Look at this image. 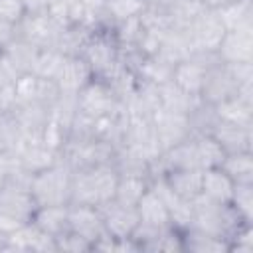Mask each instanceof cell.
I'll use <instances>...</instances> for the list:
<instances>
[{
  "mask_svg": "<svg viewBox=\"0 0 253 253\" xmlns=\"http://www.w3.org/2000/svg\"><path fill=\"white\" fill-rule=\"evenodd\" d=\"M119 174L113 164H99L83 170H73L71 204L101 206L115 198Z\"/></svg>",
  "mask_w": 253,
  "mask_h": 253,
  "instance_id": "cell-1",
  "label": "cell"
},
{
  "mask_svg": "<svg viewBox=\"0 0 253 253\" xmlns=\"http://www.w3.org/2000/svg\"><path fill=\"white\" fill-rule=\"evenodd\" d=\"M243 225H247V221H243L229 204L213 202L204 194H198L192 200V219L188 227H196L229 241L231 235Z\"/></svg>",
  "mask_w": 253,
  "mask_h": 253,
  "instance_id": "cell-2",
  "label": "cell"
},
{
  "mask_svg": "<svg viewBox=\"0 0 253 253\" xmlns=\"http://www.w3.org/2000/svg\"><path fill=\"white\" fill-rule=\"evenodd\" d=\"M71 180L73 170L59 160L32 174L30 192L38 206H67L71 204Z\"/></svg>",
  "mask_w": 253,
  "mask_h": 253,
  "instance_id": "cell-3",
  "label": "cell"
},
{
  "mask_svg": "<svg viewBox=\"0 0 253 253\" xmlns=\"http://www.w3.org/2000/svg\"><path fill=\"white\" fill-rule=\"evenodd\" d=\"M38 204L30 186L4 182L0 190V235L14 233L34 219Z\"/></svg>",
  "mask_w": 253,
  "mask_h": 253,
  "instance_id": "cell-4",
  "label": "cell"
},
{
  "mask_svg": "<svg viewBox=\"0 0 253 253\" xmlns=\"http://www.w3.org/2000/svg\"><path fill=\"white\" fill-rule=\"evenodd\" d=\"M115 150V146L97 138H67L59 150V156L71 170H83L99 164H109Z\"/></svg>",
  "mask_w": 253,
  "mask_h": 253,
  "instance_id": "cell-5",
  "label": "cell"
},
{
  "mask_svg": "<svg viewBox=\"0 0 253 253\" xmlns=\"http://www.w3.org/2000/svg\"><path fill=\"white\" fill-rule=\"evenodd\" d=\"M81 55L85 57V61L93 69L95 77H99V79L107 77L121 59V47L115 40L113 28L93 30V34H91V38H89Z\"/></svg>",
  "mask_w": 253,
  "mask_h": 253,
  "instance_id": "cell-6",
  "label": "cell"
},
{
  "mask_svg": "<svg viewBox=\"0 0 253 253\" xmlns=\"http://www.w3.org/2000/svg\"><path fill=\"white\" fill-rule=\"evenodd\" d=\"M184 34L194 53H215L225 28L213 8H204L186 28Z\"/></svg>",
  "mask_w": 253,
  "mask_h": 253,
  "instance_id": "cell-7",
  "label": "cell"
},
{
  "mask_svg": "<svg viewBox=\"0 0 253 253\" xmlns=\"http://www.w3.org/2000/svg\"><path fill=\"white\" fill-rule=\"evenodd\" d=\"M61 30L63 28L47 12H26V16L16 24V36L38 49H55Z\"/></svg>",
  "mask_w": 253,
  "mask_h": 253,
  "instance_id": "cell-8",
  "label": "cell"
},
{
  "mask_svg": "<svg viewBox=\"0 0 253 253\" xmlns=\"http://www.w3.org/2000/svg\"><path fill=\"white\" fill-rule=\"evenodd\" d=\"M119 111H123L119 99L115 97L111 87L99 77H93L77 93V113H81L89 119L107 117V115H113Z\"/></svg>",
  "mask_w": 253,
  "mask_h": 253,
  "instance_id": "cell-9",
  "label": "cell"
},
{
  "mask_svg": "<svg viewBox=\"0 0 253 253\" xmlns=\"http://www.w3.org/2000/svg\"><path fill=\"white\" fill-rule=\"evenodd\" d=\"M121 146H128L134 152L142 154L148 162H152L162 152V148H160V144L156 140L154 126H152V117L126 115L125 138H123V144Z\"/></svg>",
  "mask_w": 253,
  "mask_h": 253,
  "instance_id": "cell-10",
  "label": "cell"
},
{
  "mask_svg": "<svg viewBox=\"0 0 253 253\" xmlns=\"http://www.w3.org/2000/svg\"><path fill=\"white\" fill-rule=\"evenodd\" d=\"M215 61H219L215 53H192L188 59H184L172 67V79L170 81L176 87H180L182 91L200 97L206 69Z\"/></svg>",
  "mask_w": 253,
  "mask_h": 253,
  "instance_id": "cell-11",
  "label": "cell"
},
{
  "mask_svg": "<svg viewBox=\"0 0 253 253\" xmlns=\"http://www.w3.org/2000/svg\"><path fill=\"white\" fill-rule=\"evenodd\" d=\"M152 126H154L156 140L162 150H168L192 136L190 121H188V115H184V113L158 109L152 115Z\"/></svg>",
  "mask_w": 253,
  "mask_h": 253,
  "instance_id": "cell-12",
  "label": "cell"
},
{
  "mask_svg": "<svg viewBox=\"0 0 253 253\" xmlns=\"http://www.w3.org/2000/svg\"><path fill=\"white\" fill-rule=\"evenodd\" d=\"M237 91H239V85L225 63L215 61L206 69V77H204L202 91H200L202 103L217 105V103L237 95Z\"/></svg>",
  "mask_w": 253,
  "mask_h": 253,
  "instance_id": "cell-13",
  "label": "cell"
},
{
  "mask_svg": "<svg viewBox=\"0 0 253 253\" xmlns=\"http://www.w3.org/2000/svg\"><path fill=\"white\" fill-rule=\"evenodd\" d=\"M14 91H16V103H40L45 107H51L61 95L55 81L40 77L36 73L20 75L14 83Z\"/></svg>",
  "mask_w": 253,
  "mask_h": 253,
  "instance_id": "cell-14",
  "label": "cell"
},
{
  "mask_svg": "<svg viewBox=\"0 0 253 253\" xmlns=\"http://www.w3.org/2000/svg\"><path fill=\"white\" fill-rule=\"evenodd\" d=\"M2 251H18V253H28V251H38V253H55L57 251V241L55 237L47 235L42 231L36 223H28L14 233L4 235V245Z\"/></svg>",
  "mask_w": 253,
  "mask_h": 253,
  "instance_id": "cell-15",
  "label": "cell"
},
{
  "mask_svg": "<svg viewBox=\"0 0 253 253\" xmlns=\"http://www.w3.org/2000/svg\"><path fill=\"white\" fill-rule=\"evenodd\" d=\"M105 223V229L113 237H130L138 225V211L136 206H126L117 202L115 198L97 206Z\"/></svg>",
  "mask_w": 253,
  "mask_h": 253,
  "instance_id": "cell-16",
  "label": "cell"
},
{
  "mask_svg": "<svg viewBox=\"0 0 253 253\" xmlns=\"http://www.w3.org/2000/svg\"><path fill=\"white\" fill-rule=\"evenodd\" d=\"M67 221H69V229L75 231L77 235L85 237L87 241H91V245H95V241L107 233L103 217H101V211H99L97 206L69 204Z\"/></svg>",
  "mask_w": 253,
  "mask_h": 253,
  "instance_id": "cell-17",
  "label": "cell"
},
{
  "mask_svg": "<svg viewBox=\"0 0 253 253\" xmlns=\"http://www.w3.org/2000/svg\"><path fill=\"white\" fill-rule=\"evenodd\" d=\"M215 55L221 63H253V32H225Z\"/></svg>",
  "mask_w": 253,
  "mask_h": 253,
  "instance_id": "cell-18",
  "label": "cell"
},
{
  "mask_svg": "<svg viewBox=\"0 0 253 253\" xmlns=\"http://www.w3.org/2000/svg\"><path fill=\"white\" fill-rule=\"evenodd\" d=\"M150 188L158 194V198L164 202L168 213H170V221L176 229H186L190 225V219H192V202L190 200H184L182 196H178L170 186L168 182L158 176V178H152L150 180Z\"/></svg>",
  "mask_w": 253,
  "mask_h": 253,
  "instance_id": "cell-19",
  "label": "cell"
},
{
  "mask_svg": "<svg viewBox=\"0 0 253 253\" xmlns=\"http://www.w3.org/2000/svg\"><path fill=\"white\" fill-rule=\"evenodd\" d=\"M49 109L51 107H45L40 103H16V107L12 109V115L20 125L24 140L42 138V132L49 121Z\"/></svg>",
  "mask_w": 253,
  "mask_h": 253,
  "instance_id": "cell-20",
  "label": "cell"
},
{
  "mask_svg": "<svg viewBox=\"0 0 253 253\" xmlns=\"http://www.w3.org/2000/svg\"><path fill=\"white\" fill-rule=\"evenodd\" d=\"M20 164L30 172V174H36L47 166H53L55 162L61 160L59 156V150L45 144L42 138L38 140H24L20 150L16 152Z\"/></svg>",
  "mask_w": 253,
  "mask_h": 253,
  "instance_id": "cell-21",
  "label": "cell"
},
{
  "mask_svg": "<svg viewBox=\"0 0 253 253\" xmlns=\"http://www.w3.org/2000/svg\"><path fill=\"white\" fill-rule=\"evenodd\" d=\"M93 69L89 67V63L85 61L83 55H73V57H65L63 69L57 77V87L63 95H75L93 79Z\"/></svg>",
  "mask_w": 253,
  "mask_h": 253,
  "instance_id": "cell-22",
  "label": "cell"
},
{
  "mask_svg": "<svg viewBox=\"0 0 253 253\" xmlns=\"http://www.w3.org/2000/svg\"><path fill=\"white\" fill-rule=\"evenodd\" d=\"M215 142L223 148L225 154L231 152H249L253 148V126H241L231 123H217L211 134Z\"/></svg>",
  "mask_w": 253,
  "mask_h": 253,
  "instance_id": "cell-23",
  "label": "cell"
},
{
  "mask_svg": "<svg viewBox=\"0 0 253 253\" xmlns=\"http://www.w3.org/2000/svg\"><path fill=\"white\" fill-rule=\"evenodd\" d=\"M136 211H138V223H142V225L156 227V229L174 227L164 202L158 198V194L152 188H148L144 192V196L136 204Z\"/></svg>",
  "mask_w": 253,
  "mask_h": 253,
  "instance_id": "cell-24",
  "label": "cell"
},
{
  "mask_svg": "<svg viewBox=\"0 0 253 253\" xmlns=\"http://www.w3.org/2000/svg\"><path fill=\"white\" fill-rule=\"evenodd\" d=\"M225 32L245 30L253 32V0H231L215 8Z\"/></svg>",
  "mask_w": 253,
  "mask_h": 253,
  "instance_id": "cell-25",
  "label": "cell"
},
{
  "mask_svg": "<svg viewBox=\"0 0 253 253\" xmlns=\"http://www.w3.org/2000/svg\"><path fill=\"white\" fill-rule=\"evenodd\" d=\"M215 115L221 123L253 126V99L243 95H233L217 105H213Z\"/></svg>",
  "mask_w": 253,
  "mask_h": 253,
  "instance_id": "cell-26",
  "label": "cell"
},
{
  "mask_svg": "<svg viewBox=\"0 0 253 253\" xmlns=\"http://www.w3.org/2000/svg\"><path fill=\"white\" fill-rule=\"evenodd\" d=\"M233 186H235V182L219 166L202 170V192L200 194L208 196L210 200L229 204L231 194H233Z\"/></svg>",
  "mask_w": 253,
  "mask_h": 253,
  "instance_id": "cell-27",
  "label": "cell"
},
{
  "mask_svg": "<svg viewBox=\"0 0 253 253\" xmlns=\"http://www.w3.org/2000/svg\"><path fill=\"white\" fill-rule=\"evenodd\" d=\"M182 247L184 251H192V253H227L229 241L200 231L196 227H186L182 229Z\"/></svg>",
  "mask_w": 253,
  "mask_h": 253,
  "instance_id": "cell-28",
  "label": "cell"
},
{
  "mask_svg": "<svg viewBox=\"0 0 253 253\" xmlns=\"http://www.w3.org/2000/svg\"><path fill=\"white\" fill-rule=\"evenodd\" d=\"M192 53H194V51H192V47H190V42H188L184 30H170V32L164 34L156 57L174 67L176 63L188 59Z\"/></svg>",
  "mask_w": 253,
  "mask_h": 253,
  "instance_id": "cell-29",
  "label": "cell"
},
{
  "mask_svg": "<svg viewBox=\"0 0 253 253\" xmlns=\"http://www.w3.org/2000/svg\"><path fill=\"white\" fill-rule=\"evenodd\" d=\"M42 49H38L36 45H32L30 42L22 40V38H14L4 49H2V55L14 65V69L24 75V73H32L34 71V65L38 61V55H40Z\"/></svg>",
  "mask_w": 253,
  "mask_h": 253,
  "instance_id": "cell-30",
  "label": "cell"
},
{
  "mask_svg": "<svg viewBox=\"0 0 253 253\" xmlns=\"http://www.w3.org/2000/svg\"><path fill=\"white\" fill-rule=\"evenodd\" d=\"M168 186L182 196L184 200H194L202 192V170L198 168H178V170H168L162 176Z\"/></svg>",
  "mask_w": 253,
  "mask_h": 253,
  "instance_id": "cell-31",
  "label": "cell"
},
{
  "mask_svg": "<svg viewBox=\"0 0 253 253\" xmlns=\"http://www.w3.org/2000/svg\"><path fill=\"white\" fill-rule=\"evenodd\" d=\"M67 206H38L32 223H36L42 231L51 237H59L69 229L67 221Z\"/></svg>",
  "mask_w": 253,
  "mask_h": 253,
  "instance_id": "cell-32",
  "label": "cell"
},
{
  "mask_svg": "<svg viewBox=\"0 0 253 253\" xmlns=\"http://www.w3.org/2000/svg\"><path fill=\"white\" fill-rule=\"evenodd\" d=\"M119 176H142L150 180V162L128 146H119L111 160Z\"/></svg>",
  "mask_w": 253,
  "mask_h": 253,
  "instance_id": "cell-33",
  "label": "cell"
},
{
  "mask_svg": "<svg viewBox=\"0 0 253 253\" xmlns=\"http://www.w3.org/2000/svg\"><path fill=\"white\" fill-rule=\"evenodd\" d=\"M158 93H160V109H168V111H176V113H184V115H190L202 103L200 97L182 91L172 81L158 85Z\"/></svg>",
  "mask_w": 253,
  "mask_h": 253,
  "instance_id": "cell-34",
  "label": "cell"
},
{
  "mask_svg": "<svg viewBox=\"0 0 253 253\" xmlns=\"http://www.w3.org/2000/svg\"><path fill=\"white\" fill-rule=\"evenodd\" d=\"M91 34H93V30L87 28V26H81V24L67 26V28L61 30L55 49L61 51L65 57L81 55L83 49H85V45H87V42H89V38H91Z\"/></svg>",
  "mask_w": 253,
  "mask_h": 253,
  "instance_id": "cell-35",
  "label": "cell"
},
{
  "mask_svg": "<svg viewBox=\"0 0 253 253\" xmlns=\"http://www.w3.org/2000/svg\"><path fill=\"white\" fill-rule=\"evenodd\" d=\"M219 168L237 184V182H253V152H231L225 154Z\"/></svg>",
  "mask_w": 253,
  "mask_h": 253,
  "instance_id": "cell-36",
  "label": "cell"
},
{
  "mask_svg": "<svg viewBox=\"0 0 253 253\" xmlns=\"http://www.w3.org/2000/svg\"><path fill=\"white\" fill-rule=\"evenodd\" d=\"M150 188V180L142 176H119L115 200L126 206H136L144 192Z\"/></svg>",
  "mask_w": 253,
  "mask_h": 253,
  "instance_id": "cell-37",
  "label": "cell"
},
{
  "mask_svg": "<svg viewBox=\"0 0 253 253\" xmlns=\"http://www.w3.org/2000/svg\"><path fill=\"white\" fill-rule=\"evenodd\" d=\"M24 142L18 121L12 113L0 115V154H16Z\"/></svg>",
  "mask_w": 253,
  "mask_h": 253,
  "instance_id": "cell-38",
  "label": "cell"
},
{
  "mask_svg": "<svg viewBox=\"0 0 253 253\" xmlns=\"http://www.w3.org/2000/svg\"><path fill=\"white\" fill-rule=\"evenodd\" d=\"M194 142H196V150H198V160H200V168L206 170V168H215L221 164L225 152L223 148L215 142L213 136L210 134H196L194 136Z\"/></svg>",
  "mask_w": 253,
  "mask_h": 253,
  "instance_id": "cell-39",
  "label": "cell"
},
{
  "mask_svg": "<svg viewBox=\"0 0 253 253\" xmlns=\"http://www.w3.org/2000/svg\"><path fill=\"white\" fill-rule=\"evenodd\" d=\"M229 206L243 221L253 223V182H237L233 186Z\"/></svg>",
  "mask_w": 253,
  "mask_h": 253,
  "instance_id": "cell-40",
  "label": "cell"
},
{
  "mask_svg": "<svg viewBox=\"0 0 253 253\" xmlns=\"http://www.w3.org/2000/svg\"><path fill=\"white\" fill-rule=\"evenodd\" d=\"M63 63H65V55L61 51H57V49H42L32 73H36L40 77H45V79H51V81H57V77H59V73L63 69Z\"/></svg>",
  "mask_w": 253,
  "mask_h": 253,
  "instance_id": "cell-41",
  "label": "cell"
},
{
  "mask_svg": "<svg viewBox=\"0 0 253 253\" xmlns=\"http://www.w3.org/2000/svg\"><path fill=\"white\" fill-rule=\"evenodd\" d=\"M105 2V12L113 24L136 18L144 12L146 0H103Z\"/></svg>",
  "mask_w": 253,
  "mask_h": 253,
  "instance_id": "cell-42",
  "label": "cell"
},
{
  "mask_svg": "<svg viewBox=\"0 0 253 253\" xmlns=\"http://www.w3.org/2000/svg\"><path fill=\"white\" fill-rule=\"evenodd\" d=\"M188 121H190L192 136H196V134H211V130H213L215 125L219 123L213 105H206V103H200V105L188 115Z\"/></svg>",
  "mask_w": 253,
  "mask_h": 253,
  "instance_id": "cell-43",
  "label": "cell"
},
{
  "mask_svg": "<svg viewBox=\"0 0 253 253\" xmlns=\"http://www.w3.org/2000/svg\"><path fill=\"white\" fill-rule=\"evenodd\" d=\"M55 241H57V251H67V253H87V251H93L91 241H87L85 237L77 235L71 229H67L63 235L55 237Z\"/></svg>",
  "mask_w": 253,
  "mask_h": 253,
  "instance_id": "cell-44",
  "label": "cell"
},
{
  "mask_svg": "<svg viewBox=\"0 0 253 253\" xmlns=\"http://www.w3.org/2000/svg\"><path fill=\"white\" fill-rule=\"evenodd\" d=\"M229 251L251 253L253 251V223L239 227L229 239Z\"/></svg>",
  "mask_w": 253,
  "mask_h": 253,
  "instance_id": "cell-45",
  "label": "cell"
},
{
  "mask_svg": "<svg viewBox=\"0 0 253 253\" xmlns=\"http://www.w3.org/2000/svg\"><path fill=\"white\" fill-rule=\"evenodd\" d=\"M24 16H26V6L22 0H0V18L2 20L16 26Z\"/></svg>",
  "mask_w": 253,
  "mask_h": 253,
  "instance_id": "cell-46",
  "label": "cell"
},
{
  "mask_svg": "<svg viewBox=\"0 0 253 253\" xmlns=\"http://www.w3.org/2000/svg\"><path fill=\"white\" fill-rule=\"evenodd\" d=\"M18 77H20V73L14 69V65H12V63L2 55V51H0V87L14 85Z\"/></svg>",
  "mask_w": 253,
  "mask_h": 253,
  "instance_id": "cell-47",
  "label": "cell"
},
{
  "mask_svg": "<svg viewBox=\"0 0 253 253\" xmlns=\"http://www.w3.org/2000/svg\"><path fill=\"white\" fill-rule=\"evenodd\" d=\"M14 107H16V91H14V85L0 87V115L12 113Z\"/></svg>",
  "mask_w": 253,
  "mask_h": 253,
  "instance_id": "cell-48",
  "label": "cell"
},
{
  "mask_svg": "<svg viewBox=\"0 0 253 253\" xmlns=\"http://www.w3.org/2000/svg\"><path fill=\"white\" fill-rule=\"evenodd\" d=\"M16 38V26L0 18V51Z\"/></svg>",
  "mask_w": 253,
  "mask_h": 253,
  "instance_id": "cell-49",
  "label": "cell"
},
{
  "mask_svg": "<svg viewBox=\"0 0 253 253\" xmlns=\"http://www.w3.org/2000/svg\"><path fill=\"white\" fill-rule=\"evenodd\" d=\"M26 6V12H47V8L55 0H22Z\"/></svg>",
  "mask_w": 253,
  "mask_h": 253,
  "instance_id": "cell-50",
  "label": "cell"
},
{
  "mask_svg": "<svg viewBox=\"0 0 253 253\" xmlns=\"http://www.w3.org/2000/svg\"><path fill=\"white\" fill-rule=\"evenodd\" d=\"M206 8H219V6H223V4H227V2H231V0H200Z\"/></svg>",
  "mask_w": 253,
  "mask_h": 253,
  "instance_id": "cell-51",
  "label": "cell"
}]
</instances>
